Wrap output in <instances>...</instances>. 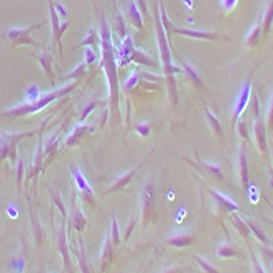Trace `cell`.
<instances>
[{
	"mask_svg": "<svg viewBox=\"0 0 273 273\" xmlns=\"http://www.w3.org/2000/svg\"><path fill=\"white\" fill-rule=\"evenodd\" d=\"M101 48H102V68L106 71L107 82H109V94L112 101V110L119 112V76H117L115 50L112 41L110 25L106 18L101 20Z\"/></svg>",
	"mask_w": 273,
	"mask_h": 273,
	"instance_id": "cell-1",
	"label": "cell"
},
{
	"mask_svg": "<svg viewBox=\"0 0 273 273\" xmlns=\"http://www.w3.org/2000/svg\"><path fill=\"white\" fill-rule=\"evenodd\" d=\"M74 87H76V84H68V86H64V87L55 89V91H51V92H46L45 96H40L36 101L28 102V104H20L17 107H12V109L2 112L0 115L22 117V115H28V114H36V112H40L41 109H45L46 106H50L55 99H59V97L66 96V94H69Z\"/></svg>",
	"mask_w": 273,
	"mask_h": 273,
	"instance_id": "cell-2",
	"label": "cell"
},
{
	"mask_svg": "<svg viewBox=\"0 0 273 273\" xmlns=\"http://www.w3.org/2000/svg\"><path fill=\"white\" fill-rule=\"evenodd\" d=\"M158 10H160V20L163 23V28L168 33H175V35L188 36V38H196V40H229V36L220 35V33L216 31H199V30H190V28H180L175 27L166 15V10H164V5L162 2H158Z\"/></svg>",
	"mask_w": 273,
	"mask_h": 273,
	"instance_id": "cell-3",
	"label": "cell"
},
{
	"mask_svg": "<svg viewBox=\"0 0 273 273\" xmlns=\"http://www.w3.org/2000/svg\"><path fill=\"white\" fill-rule=\"evenodd\" d=\"M155 23H157V41H158L160 58H162V68H163V73L166 74V78H169V76H175V74L181 73L183 69L173 64L171 50H169V45H168L166 30H164V28H163V23H162V20H160V13L157 15V18H155Z\"/></svg>",
	"mask_w": 273,
	"mask_h": 273,
	"instance_id": "cell-4",
	"label": "cell"
},
{
	"mask_svg": "<svg viewBox=\"0 0 273 273\" xmlns=\"http://www.w3.org/2000/svg\"><path fill=\"white\" fill-rule=\"evenodd\" d=\"M43 25H46V22H38V23H33V25L28 27H12L7 30V38L10 41L12 46H41L38 41H35L31 38V31H35L36 28H41Z\"/></svg>",
	"mask_w": 273,
	"mask_h": 273,
	"instance_id": "cell-5",
	"label": "cell"
},
{
	"mask_svg": "<svg viewBox=\"0 0 273 273\" xmlns=\"http://www.w3.org/2000/svg\"><path fill=\"white\" fill-rule=\"evenodd\" d=\"M253 73H255V69H253V71L250 73V76L247 78V81L244 82V86L241 87V91H239V94H237V99H235V102H234V114H232L234 125H237V122L241 120L242 114L246 112L247 106H248V101H250V97H252Z\"/></svg>",
	"mask_w": 273,
	"mask_h": 273,
	"instance_id": "cell-6",
	"label": "cell"
},
{
	"mask_svg": "<svg viewBox=\"0 0 273 273\" xmlns=\"http://www.w3.org/2000/svg\"><path fill=\"white\" fill-rule=\"evenodd\" d=\"M48 3H50V15H51L50 22H51V30H53V41H55V45H58L59 55H61V58H63V45H61V38H63V35H64V30L69 27V22L68 20H64L63 23L59 22V15L55 8V0H48Z\"/></svg>",
	"mask_w": 273,
	"mask_h": 273,
	"instance_id": "cell-7",
	"label": "cell"
},
{
	"mask_svg": "<svg viewBox=\"0 0 273 273\" xmlns=\"http://www.w3.org/2000/svg\"><path fill=\"white\" fill-rule=\"evenodd\" d=\"M69 169H71V175L74 178V181H76V186H78L79 192H81V197L84 199V202H89L91 206H94V204H96V199H94V192L91 190V185H89L87 180L84 178L81 168H79L76 163H73Z\"/></svg>",
	"mask_w": 273,
	"mask_h": 273,
	"instance_id": "cell-8",
	"label": "cell"
},
{
	"mask_svg": "<svg viewBox=\"0 0 273 273\" xmlns=\"http://www.w3.org/2000/svg\"><path fill=\"white\" fill-rule=\"evenodd\" d=\"M28 135H31L30 132H22V134H0V163L8 157V153L13 152L17 143Z\"/></svg>",
	"mask_w": 273,
	"mask_h": 273,
	"instance_id": "cell-9",
	"label": "cell"
},
{
	"mask_svg": "<svg viewBox=\"0 0 273 273\" xmlns=\"http://www.w3.org/2000/svg\"><path fill=\"white\" fill-rule=\"evenodd\" d=\"M252 130H253V135H255V142H257L258 150H260L262 157L268 158L270 157V150H268V143H267V124L260 119V117H255Z\"/></svg>",
	"mask_w": 273,
	"mask_h": 273,
	"instance_id": "cell-10",
	"label": "cell"
},
{
	"mask_svg": "<svg viewBox=\"0 0 273 273\" xmlns=\"http://www.w3.org/2000/svg\"><path fill=\"white\" fill-rule=\"evenodd\" d=\"M153 201H155V192H153V183L148 181L145 185L142 191V219L143 225L148 224L150 216L153 214Z\"/></svg>",
	"mask_w": 273,
	"mask_h": 273,
	"instance_id": "cell-11",
	"label": "cell"
},
{
	"mask_svg": "<svg viewBox=\"0 0 273 273\" xmlns=\"http://www.w3.org/2000/svg\"><path fill=\"white\" fill-rule=\"evenodd\" d=\"M209 194L213 196V199L216 201V204L219 206L220 211H224V213H237L239 211V206L235 204V201L234 199H230L229 196H225L222 194V192H219V191H216L213 190V188H209Z\"/></svg>",
	"mask_w": 273,
	"mask_h": 273,
	"instance_id": "cell-12",
	"label": "cell"
},
{
	"mask_svg": "<svg viewBox=\"0 0 273 273\" xmlns=\"http://www.w3.org/2000/svg\"><path fill=\"white\" fill-rule=\"evenodd\" d=\"M239 178H241V186L244 191H248L250 188V178H248V164H247V153L246 147H241L239 150Z\"/></svg>",
	"mask_w": 273,
	"mask_h": 273,
	"instance_id": "cell-13",
	"label": "cell"
},
{
	"mask_svg": "<svg viewBox=\"0 0 273 273\" xmlns=\"http://www.w3.org/2000/svg\"><path fill=\"white\" fill-rule=\"evenodd\" d=\"M142 166V163L138 164V166H134V168H130L129 171L124 173V175H120L119 178L115 180L114 185H110L109 188H107V191H106V194H109V192H117V191H120V190H124V188L129 185V183L132 181V178H134V175L136 171H138V168Z\"/></svg>",
	"mask_w": 273,
	"mask_h": 273,
	"instance_id": "cell-14",
	"label": "cell"
},
{
	"mask_svg": "<svg viewBox=\"0 0 273 273\" xmlns=\"http://www.w3.org/2000/svg\"><path fill=\"white\" fill-rule=\"evenodd\" d=\"M125 17H127V20H129L135 28L143 30V18H142V13H140V10H138V7H136L135 0H130V2H129L127 10H125Z\"/></svg>",
	"mask_w": 273,
	"mask_h": 273,
	"instance_id": "cell-15",
	"label": "cell"
},
{
	"mask_svg": "<svg viewBox=\"0 0 273 273\" xmlns=\"http://www.w3.org/2000/svg\"><path fill=\"white\" fill-rule=\"evenodd\" d=\"M262 35H263V25H262V20H260V22H257L255 25L250 28V31L246 35L244 43H246L247 48H255V46L260 45Z\"/></svg>",
	"mask_w": 273,
	"mask_h": 273,
	"instance_id": "cell-16",
	"label": "cell"
},
{
	"mask_svg": "<svg viewBox=\"0 0 273 273\" xmlns=\"http://www.w3.org/2000/svg\"><path fill=\"white\" fill-rule=\"evenodd\" d=\"M204 112H206V120H208V124H209V127H211V130H213V134L218 135L220 145H224V147H225L224 130H222V124H220L219 117H216V115L213 114V112H211V109H208V107H206Z\"/></svg>",
	"mask_w": 273,
	"mask_h": 273,
	"instance_id": "cell-17",
	"label": "cell"
},
{
	"mask_svg": "<svg viewBox=\"0 0 273 273\" xmlns=\"http://www.w3.org/2000/svg\"><path fill=\"white\" fill-rule=\"evenodd\" d=\"M216 255H218L219 258H241L242 253H241V250H239L237 246H235L234 242L227 241V242L220 244V246L218 247Z\"/></svg>",
	"mask_w": 273,
	"mask_h": 273,
	"instance_id": "cell-18",
	"label": "cell"
},
{
	"mask_svg": "<svg viewBox=\"0 0 273 273\" xmlns=\"http://www.w3.org/2000/svg\"><path fill=\"white\" fill-rule=\"evenodd\" d=\"M135 50L134 46V40H132V36L127 35L124 40H122L120 43V48H119V58H120V66H127L130 63V55L132 51Z\"/></svg>",
	"mask_w": 273,
	"mask_h": 273,
	"instance_id": "cell-19",
	"label": "cell"
},
{
	"mask_svg": "<svg viewBox=\"0 0 273 273\" xmlns=\"http://www.w3.org/2000/svg\"><path fill=\"white\" fill-rule=\"evenodd\" d=\"M94 129L92 127H87V125H84V124H79L74 127V130H73V134L66 138V147H74V145H78L79 143V140L82 138L84 135L86 134H92Z\"/></svg>",
	"mask_w": 273,
	"mask_h": 273,
	"instance_id": "cell-20",
	"label": "cell"
},
{
	"mask_svg": "<svg viewBox=\"0 0 273 273\" xmlns=\"http://www.w3.org/2000/svg\"><path fill=\"white\" fill-rule=\"evenodd\" d=\"M164 242L171 247H186L194 242V235L190 232H178L175 235H171V237H168Z\"/></svg>",
	"mask_w": 273,
	"mask_h": 273,
	"instance_id": "cell-21",
	"label": "cell"
},
{
	"mask_svg": "<svg viewBox=\"0 0 273 273\" xmlns=\"http://www.w3.org/2000/svg\"><path fill=\"white\" fill-rule=\"evenodd\" d=\"M33 58L38 59V63L41 64V68H43V71L46 73L48 79L53 81L55 74H53V71H51V61H53V58H51L50 50H41L40 53H33Z\"/></svg>",
	"mask_w": 273,
	"mask_h": 273,
	"instance_id": "cell-22",
	"label": "cell"
},
{
	"mask_svg": "<svg viewBox=\"0 0 273 273\" xmlns=\"http://www.w3.org/2000/svg\"><path fill=\"white\" fill-rule=\"evenodd\" d=\"M242 218H244V216H242ZM244 220H246V222H247L248 229H250V232H252L253 235H255L258 242L265 244V246H268V247H272V248H273V242L270 241V239L267 237V235H265V232H263V229H262L260 225H258L257 222H255V220H252V219H247V218H244Z\"/></svg>",
	"mask_w": 273,
	"mask_h": 273,
	"instance_id": "cell-23",
	"label": "cell"
},
{
	"mask_svg": "<svg viewBox=\"0 0 273 273\" xmlns=\"http://www.w3.org/2000/svg\"><path fill=\"white\" fill-rule=\"evenodd\" d=\"M178 61H180V64H181V69L188 74L190 81L194 82V86H196L197 89H204V84H202V81H201V78H199V74H197V71H196L194 68H192V64L186 63V61L183 59V58H178Z\"/></svg>",
	"mask_w": 273,
	"mask_h": 273,
	"instance_id": "cell-24",
	"label": "cell"
},
{
	"mask_svg": "<svg viewBox=\"0 0 273 273\" xmlns=\"http://www.w3.org/2000/svg\"><path fill=\"white\" fill-rule=\"evenodd\" d=\"M130 59L134 61L136 64H143V66H148V68H158V63L157 61H153L147 53H143L142 50H134L130 55Z\"/></svg>",
	"mask_w": 273,
	"mask_h": 273,
	"instance_id": "cell-25",
	"label": "cell"
},
{
	"mask_svg": "<svg viewBox=\"0 0 273 273\" xmlns=\"http://www.w3.org/2000/svg\"><path fill=\"white\" fill-rule=\"evenodd\" d=\"M230 220H232L234 227L237 229V232L241 234L242 237L247 241V239H248V235H250L252 232H250V229H248V225H247L246 220H244L242 216H239L237 213H230Z\"/></svg>",
	"mask_w": 273,
	"mask_h": 273,
	"instance_id": "cell-26",
	"label": "cell"
},
{
	"mask_svg": "<svg viewBox=\"0 0 273 273\" xmlns=\"http://www.w3.org/2000/svg\"><path fill=\"white\" fill-rule=\"evenodd\" d=\"M112 239L110 235H107L106 237V244L104 247H102V260H101V270L106 272L107 267H109V263L112 260V248H114V244H110Z\"/></svg>",
	"mask_w": 273,
	"mask_h": 273,
	"instance_id": "cell-27",
	"label": "cell"
},
{
	"mask_svg": "<svg viewBox=\"0 0 273 273\" xmlns=\"http://www.w3.org/2000/svg\"><path fill=\"white\" fill-rule=\"evenodd\" d=\"M86 216H84V213L79 208H74V211H73V214H71V224L74 229L78 230V232H82L84 230V227H86Z\"/></svg>",
	"mask_w": 273,
	"mask_h": 273,
	"instance_id": "cell-28",
	"label": "cell"
},
{
	"mask_svg": "<svg viewBox=\"0 0 273 273\" xmlns=\"http://www.w3.org/2000/svg\"><path fill=\"white\" fill-rule=\"evenodd\" d=\"M196 158H197V162L201 163V168L206 169V173H209V175H214V176H218L219 180H222V168H220L218 163L202 162V160L199 158V153H197V152H196Z\"/></svg>",
	"mask_w": 273,
	"mask_h": 273,
	"instance_id": "cell-29",
	"label": "cell"
},
{
	"mask_svg": "<svg viewBox=\"0 0 273 273\" xmlns=\"http://www.w3.org/2000/svg\"><path fill=\"white\" fill-rule=\"evenodd\" d=\"M112 30H114L117 35H119L120 41L127 36V28H125V22H124V15L120 12H117V15L114 18V23H112Z\"/></svg>",
	"mask_w": 273,
	"mask_h": 273,
	"instance_id": "cell-30",
	"label": "cell"
},
{
	"mask_svg": "<svg viewBox=\"0 0 273 273\" xmlns=\"http://www.w3.org/2000/svg\"><path fill=\"white\" fill-rule=\"evenodd\" d=\"M272 23H273V0H270V2H268L267 10H265V15H263V18H262L263 33H265V35H267L268 31H270Z\"/></svg>",
	"mask_w": 273,
	"mask_h": 273,
	"instance_id": "cell-31",
	"label": "cell"
},
{
	"mask_svg": "<svg viewBox=\"0 0 273 273\" xmlns=\"http://www.w3.org/2000/svg\"><path fill=\"white\" fill-rule=\"evenodd\" d=\"M58 246H59L61 253H63V257H64L66 270H69V250H68V246H66V232H64V230H61V232H59V242H58Z\"/></svg>",
	"mask_w": 273,
	"mask_h": 273,
	"instance_id": "cell-32",
	"label": "cell"
},
{
	"mask_svg": "<svg viewBox=\"0 0 273 273\" xmlns=\"http://www.w3.org/2000/svg\"><path fill=\"white\" fill-rule=\"evenodd\" d=\"M81 45H82V46H84V45H86V46H96V45H101V36L97 35V31L94 30V28H91V30H89V35L81 41Z\"/></svg>",
	"mask_w": 273,
	"mask_h": 273,
	"instance_id": "cell-33",
	"label": "cell"
},
{
	"mask_svg": "<svg viewBox=\"0 0 273 273\" xmlns=\"http://www.w3.org/2000/svg\"><path fill=\"white\" fill-rule=\"evenodd\" d=\"M110 239H112V244H114V247L120 246V235H119V222H117V218L114 216L112 218V230H110Z\"/></svg>",
	"mask_w": 273,
	"mask_h": 273,
	"instance_id": "cell-34",
	"label": "cell"
},
{
	"mask_svg": "<svg viewBox=\"0 0 273 273\" xmlns=\"http://www.w3.org/2000/svg\"><path fill=\"white\" fill-rule=\"evenodd\" d=\"M194 258H196V262L199 263L201 265V268L202 270H204L206 273H220L218 268H216L213 263H209L208 260H206V258H201L199 255H194Z\"/></svg>",
	"mask_w": 273,
	"mask_h": 273,
	"instance_id": "cell-35",
	"label": "cell"
},
{
	"mask_svg": "<svg viewBox=\"0 0 273 273\" xmlns=\"http://www.w3.org/2000/svg\"><path fill=\"white\" fill-rule=\"evenodd\" d=\"M237 130H239V135L242 136L246 142H250V134H248V125L246 120H239L237 122Z\"/></svg>",
	"mask_w": 273,
	"mask_h": 273,
	"instance_id": "cell-36",
	"label": "cell"
},
{
	"mask_svg": "<svg viewBox=\"0 0 273 273\" xmlns=\"http://www.w3.org/2000/svg\"><path fill=\"white\" fill-rule=\"evenodd\" d=\"M84 58H86V64H94V63H97V59H99L97 51L92 50L91 46H87V48L84 50Z\"/></svg>",
	"mask_w": 273,
	"mask_h": 273,
	"instance_id": "cell-37",
	"label": "cell"
},
{
	"mask_svg": "<svg viewBox=\"0 0 273 273\" xmlns=\"http://www.w3.org/2000/svg\"><path fill=\"white\" fill-rule=\"evenodd\" d=\"M78 242H79V252H78L79 265H81L82 273H89V267H87V263H86V252H82V246H81L82 241H78Z\"/></svg>",
	"mask_w": 273,
	"mask_h": 273,
	"instance_id": "cell-38",
	"label": "cell"
},
{
	"mask_svg": "<svg viewBox=\"0 0 273 273\" xmlns=\"http://www.w3.org/2000/svg\"><path fill=\"white\" fill-rule=\"evenodd\" d=\"M250 253H252V267H253V273H267L265 270H263V267H262L260 260H258V258H257L255 252H253L252 248H250Z\"/></svg>",
	"mask_w": 273,
	"mask_h": 273,
	"instance_id": "cell-39",
	"label": "cell"
},
{
	"mask_svg": "<svg viewBox=\"0 0 273 273\" xmlns=\"http://www.w3.org/2000/svg\"><path fill=\"white\" fill-rule=\"evenodd\" d=\"M40 96H41V94H40L38 86H36V84H31V87L27 91V97L33 102V101H36V99H38Z\"/></svg>",
	"mask_w": 273,
	"mask_h": 273,
	"instance_id": "cell-40",
	"label": "cell"
},
{
	"mask_svg": "<svg viewBox=\"0 0 273 273\" xmlns=\"http://www.w3.org/2000/svg\"><path fill=\"white\" fill-rule=\"evenodd\" d=\"M237 2L239 0H220V7L224 8V12H232L235 5H237Z\"/></svg>",
	"mask_w": 273,
	"mask_h": 273,
	"instance_id": "cell-41",
	"label": "cell"
},
{
	"mask_svg": "<svg viewBox=\"0 0 273 273\" xmlns=\"http://www.w3.org/2000/svg\"><path fill=\"white\" fill-rule=\"evenodd\" d=\"M135 130L138 132L140 136H148L150 135V124H145V122H142V124H136Z\"/></svg>",
	"mask_w": 273,
	"mask_h": 273,
	"instance_id": "cell-42",
	"label": "cell"
},
{
	"mask_svg": "<svg viewBox=\"0 0 273 273\" xmlns=\"http://www.w3.org/2000/svg\"><path fill=\"white\" fill-rule=\"evenodd\" d=\"M138 78H140V71H135L134 74H132V76L129 78V81H127V84H125V91H130V89L138 82Z\"/></svg>",
	"mask_w": 273,
	"mask_h": 273,
	"instance_id": "cell-43",
	"label": "cell"
},
{
	"mask_svg": "<svg viewBox=\"0 0 273 273\" xmlns=\"http://www.w3.org/2000/svg\"><path fill=\"white\" fill-rule=\"evenodd\" d=\"M55 8H56V12H58V15L59 18H68V12H66V8L63 7V3L59 2V0H55Z\"/></svg>",
	"mask_w": 273,
	"mask_h": 273,
	"instance_id": "cell-44",
	"label": "cell"
},
{
	"mask_svg": "<svg viewBox=\"0 0 273 273\" xmlns=\"http://www.w3.org/2000/svg\"><path fill=\"white\" fill-rule=\"evenodd\" d=\"M267 122H268V129H273V94H272V101L270 106H268V114H267Z\"/></svg>",
	"mask_w": 273,
	"mask_h": 273,
	"instance_id": "cell-45",
	"label": "cell"
},
{
	"mask_svg": "<svg viewBox=\"0 0 273 273\" xmlns=\"http://www.w3.org/2000/svg\"><path fill=\"white\" fill-rule=\"evenodd\" d=\"M92 109H96V102H91V104H89V106L86 107V109H84L82 115H81V119H79V122H81V124H82L84 120L87 119V115L91 114V112H92Z\"/></svg>",
	"mask_w": 273,
	"mask_h": 273,
	"instance_id": "cell-46",
	"label": "cell"
},
{
	"mask_svg": "<svg viewBox=\"0 0 273 273\" xmlns=\"http://www.w3.org/2000/svg\"><path fill=\"white\" fill-rule=\"evenodd\" d=\"M82 69H84V63H82V64H79L78 68L74 69V73H71V74H69V76H66V79H71V78H79V76H82V74H84Z\"/></svg>",
	"mask_w": 273,
	"mask_h": 273,
	"instance_id": "cell-47",
	"label": "cell"
},
{
	"mask_svg": "<svg viewBox=\"0 0 273 273\" xmlns=\"http://www.w3.org/2000/svg\"><path fill=\"white\" fill-rule=\"evenodd\" d=\"M51 194H53V199L56 201V204H58V206H59V209H61V213H63V216H66V208H64V206H63V201H61V197H59V194H58V196H56V194H55V192H53V191H51Z\"/></svg>",
	"mask_w": 273,
	"mask_h": 273,
	"instance_id": "cell-48",
	"label": "cell"
},
{
	"mask_svg": "<svg viewBox=\"0 0 273 273\" xmlns=\"http://www.w3.org/2000/svg\"><path fill=\"white\" fill-rule=\"evenodd\" d=\"M22 175H23V162H22V160H18V173H17V176H18V185L22 183Z\"/></svg>",
	"mask_w": 273,
	"mask_h": 273,
	"instance_id": "cell-49",
	"label": "cell"
},
{
	"mask_svg": "<svg viewBox=\"0 0 273 273\" xmlns=\"http://www.w3.org/2000/svg\"><path fill=\"white\" fill-rule=\"evenodd\" d=\"M134 225H135V219H132L130 220V224H129V229H127V235H125V239L129 237L130 232H132V229H134Z\"/></svg>",
	"mask_w": 273,
	"mask_h": 273,
	"instance_id": "cell-50",
	"label": "cell"
},
{
	"mask_svg": "<svg viewBox=\"0 0 273 273\" xmlns=\"http://www.w3.org/2000/svg\"><path fill=\"white\" fill-rule=\"evenodd\" d=\"M181 270H180V268H171V270H169L168 273H180Z\"/></svg>",
	"mask_w": 273,
	"mask_h": 273,
	"instance_id": "cell-51",
	"label": "cell"
},
{
	"mask_svg": "<svg viewBox=\"0 0 273 273\" xmlns=\"http://www.w3.org/2000/svg\"><path fill=\"white\" fill-rule=\"evenodd\" d=\"M265 201H267V204L270 206V208H272V211H273V202H272L270 199H268V197H265Z\"/></svg>",
	"mask_w": 273,
	"mask_h": 273,
	"instance_id": "cell-52",
	"label": "cell"
},
{
	"mask_svg": "<svg viewBox=\"0 0 273 273\" xmlns=\"http://www.w3.org/2000/svg\"><path fill=\"white\" fill-rule=\"evenodd\" d=\"M270 268H272V272H273V262H272V265H270Z\"/></svg>",
	"mask_w": 273,
	"mask_h": 273,
	"instance_id": "cell-53",
	"label": "cell"
}]
</instances>
